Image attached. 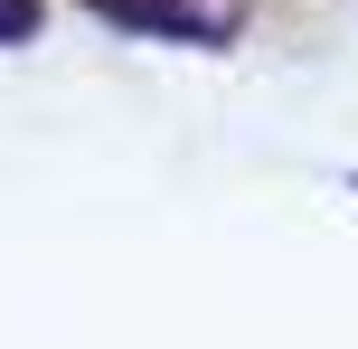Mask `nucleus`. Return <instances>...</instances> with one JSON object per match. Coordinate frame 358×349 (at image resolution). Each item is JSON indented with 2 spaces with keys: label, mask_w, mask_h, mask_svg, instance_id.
<instances>
[{
  "label": "nucleus",
  "mask_w": 358,
  "mask_h": 349,
  "mask_svg": "<svg viewBox=\"0 0 358 349\" xmlns=\"http://www.w3.org/2000/svg\"><path fill=\"white\" fill-rule=\"evenodd\" d=\"M104 19H123V29H151V38H189V48H227L236 38V0H94Z\"/></svg>",
  "instance_id": "obj_1"
},
{
  "label": "nucleus",
  "mask_w": 358,
  "mask_h": 349,
  "mask_svg": "<svg viewBox=\"0 0 358 349\" xmlns=\"http://www.w3.org/2000/svg\"><path fill=\"white\" fill-rule=\"evenodd\" d=\"M38 29V0H0V38H29Z\"/></svg>",
  "instance_id": "obj_2"
}]
</instances>
